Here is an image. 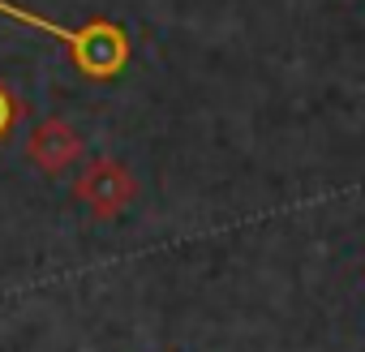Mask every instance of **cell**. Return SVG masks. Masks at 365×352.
I'll return each mask as SVG.
<instances>
[{"label": "cell", "mask_w": 365, "mask_h": 352, "mask_svg": "<svg viewBox=\"0 0 365 352\" xmlns=\"http://www.w3.org/2000/svg\"><path fill=\"white\" fill-rule=\"evenodd\" d=\"M26 155L48 176H61L65 167H73L82 159V133L65 120H43V125H35V133L26 142Z\"/></svg>", "instance_id": "3957f363"}, {"label": "cell", "mask_w": 365, "mask_h": 352, "mask_svg": "<svg viewBox=\"0 0 365 352\" xmlns=\"http://www.w3.org/2000/svg\"><path fill=\"white\" fill-rule=\"evenodd\" d=\"M0 18H14V22L35 26V31L52 35L56 43H65V48L73 52L78 69H82L91 82H112V78H120V69L129 65V35H125V26H116V22L95 18V22H86V26L73 31V26H61V22H52V18H39V14L14 5V0H0Z\"/></svg>", "instance_id": "6da1fadb"}, {"label": "cell", "mask_w": 365, "mask_h": 352, "mask_svg": "<svg viewBox=\"0 0 365 352\" xmlns=\"http://www.w3.org/2000/svg\"><path fill=\"white\" fill-rule=\"evenodd\" d=\"M18 120H22V99H18L5 82H0V146H5V142L14 138Z\"/></svg>", "instance_id": "277c9868"}, {"label": "cell", "mask_w": 365, "mask_h": 352, "mask_svg": "<svg viewBox=\"0 0 365 352\" xmlns=\"http://www.w3.org/2000/svg\"><path fill=\"white\" fill-rule=\"evenodd\" d=\"M73 190H78V198L91 207L95 219H116V215L133 202V194H138L133 176H129L125 163H116V159H95V163L78 176Z\"/></svg>", "instance_id": "7a4b0ae2"}]
</instances>
